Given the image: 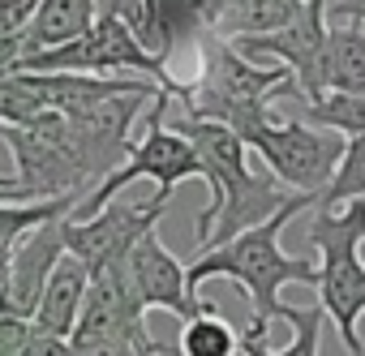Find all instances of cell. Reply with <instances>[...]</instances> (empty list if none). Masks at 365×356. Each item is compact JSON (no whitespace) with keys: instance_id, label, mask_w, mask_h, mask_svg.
Returning a JSON list of instances; mask_svg holds the SVG:
<instances>
[{"instance_id":"obj_8","label":"cell","mask_w":365,"mask_h":356,"mask_svg":"<svg viewBox=\"0 0 365 356\" xmlns=\"http://www.w3.org/2000/svg\"><path fill=\"white\" fill-rule=\"evenodd\" d=\"M245 150H254L262 159V167L288 194H322L331 185V176L344 159V137L331 129H309L305 120H271L267 129H258Z\"/></svg>"},{"instance_id":"obj_21","label":"cell","mask_w":365,"mask_h":356,"mask_svg":"<svg viewBox=\"0 0 365 356\" xmlns=\"http://www.w3.org/2000/svg\"><path fill=\"white\" fill-rule=\"evenodd\" d=\"M365 198V137H348L344 142V159L331 176V185L318 194L314 206H348Z\"/></svg>"},{"instance_id":"obj_18","label":"cell","mask_w":365,"mask_h":356,"mask_svg":"<svg viewBox=\"0 0 365 356\" xmlns=\"http://www.w3.org/2000/svg\"><path fill=\"white\" fill-rule=\"evenodd\" d=\"M172 352L176 356H237L241 352V330L215 305H207L202 313L185 318V326H180Z\"/></svg>"},{"instance_id":"obj_3","label":"cell","mask_w":365,"mask_h":356,"mask_svg":"<svg viewBox=\"0 0 365 356\" xmlns=\"http://www.w3.org/2000/svg\"><path fill=\"white\" fill-rule=\"evenodd\" d=\"M194 43H198V73L176 86L172 103L180 108V116L224 125L241 142H250L258 129L275 120L271 103L297 90L292 73L271 65H250L245 56H237L232 43L211 35H198Z\"/></svg>"},{"instance_id":"obj_7","label":"cell","mask_w":365,"mask_h":356,"mask_svg":"<svg viewBox=\"0 0 365 356\" xmlns=\"http://www.w3.org/2000/svg\"><path fill=\"white\" fill-rule=\"evenodd\" d=\"M0 142L14 150L18 189L26 202H52V198H86L91 181L73 155L65 116H39L31 125H0Z\"/></svg>"},{"instance_id":"obj_13","label":"cell","mask_w":365,"mask_h":356,"mask_svg":"<svg viewBox=\"0 0 365 356\" xmlns=\"http://www.w3.org/2000/svg\"><path fill=\"white\" fill-rule=\"evenodd\" d=\"M305 103L322 95H365V26L339 22L327 31V43L314 61V69L297 82Z\"/></svg>"},{"instance_id":"obj_12","label":"cell","mask_w":365,"mask_h":356,"mask_svg":"<svg viewBox=\"0 0 365 356\" xmlns=\"http://www.w3.org/2000/svg\"><path fill=\"white\" fill-rule=\"evenodd\" d=\"M61 224L65 219H48L39 224L35 232H26L18 245H14V258H9V288H5V300H0V313L5 318H22L31 322L35 318V305L56 271V262L65 258V236H61Z\"/></svg>"},{"instance_id":"obj_2","label":"cell","mask_w":365,"mask_h":356,"mask_svg":"<svg viewBox=\"0 0 365 356\" xmlns=\"http://www.w3.org/2000/svg\"><path fill=\"white\" fill-rule=\"evenodd\" d=\"M314 202H318L314 194H292L288 206H284L279 215H271L267 224H258V228H250V232H241V236H232V241H224V245L198 249V258L185 266V288H190V296L202 300L198 288H202L207 279H232V283H241V288L250 292V300H254V322H250V326L267 330V326L275 322L279 288H284V283H309V288L318 283V262L292 258V253L279 249L284 228H288L297 215H305Z\"/></svg>"},{"instance_id":"obj_6","label":"cell","mask_w":365,"mask_h":356,"mask_svg":"<svg viewBox=\"0 0 365 356\" xmlns=\"http://www.w3.org/2000/svg\"><path fill=\"white\" fill-rule=\"evenodd\" d=\"M125 69H133L138 78H146L150 86H159L168 99L176 95L180 78L138 43V35L120 22V18H95L86 35L48 48V52H26L18 56V65L9 73H86V78H120Z\"/></svg>"},{"instance_id":"obj_11","label":"cell","mask_w":365,"mask_h":356,"mask_svg":"<svg viewBox=\"0 0 365 356\" xmlns=\"http://www.w3.org/2000/svg\"><path fill=\"white\" fill-rule=\"evenodd\" d=\"M331 0H301V14L275 31V35H262V39H241L232 43L237 56H245L250 65H271V69H288L292 73V86L314 69L322 43H327V31H331Z\"/></svg>"},{"instance_id":"obj_10","label":"cell","mask_w":365,"mask_h":356,"mask_svg":"<svg viewBox=\"0 0 365 356\" xmlns=\"http://www.w3.org/2000/svg\"><path fill=\"white\" fill-rule=\"evenodd\" d=\"M125 283L133 292V300L146 309H168L176 318H194L202 313L211 300H194L185 288V262H176V253H168V245L159 241V228L146 232L129 258H125Z\"/></svg>"},{"instance_id":"obj_1","label":"cell","mask_w":365,"mask_h":356,"mask_svg":"<svg viewBox=\"0 0 365 356\" xmlns=\"http://www.w3.org/2000/svg\"><path fill=\"white\" fill-rule=\"evenodd\" d=\"M168 116H172V108H168ZM168 129H176L180 137H185L198 150L202 167H207V206L194 219V245L198 249L224 245V241L267 224L271 215H279L288 206L292 194L262 163H250V150H245V142L232 129L207 125V120H190L180 112L168 120Z\"/></svg>"},{"instance_id":"obj_26","label":"cell","mask_w":365,"mask_h":356,"mask_svg":"<svg viewBox=\"0 0 365 356\" xmlns=\"http://www.w3.org/2000/svg\"><path fill=\"white\" fill-rule=\"evenodd\" d=\"M327 14H335L339 22H356V26H365V0H331V9Z\"/></svg>"},{"instance_id":"obj_17","label":"cell","mask_w":365,"mask_h":356,"mask_svg":"<svg viewBox=\"0 0 365 356\" xmlns=\"http://www.w3.org/2000/svg\"><path fill=\"white\" fill-rule=\"evenodd\" d=\"M95 18H99V0H43L35 22H31V31H26V52L61 48V43L86 35Z\"/></svg>"},{"instance_id":"obj_23","label":"cell","mask_w":365,"mask_h":356,"mask_svg":"<svg viewBox=\"0 0 365 356\" xmlns=\"http://www.w3.org/2000/svg\"><path fill=\"white\" fill-rule=\"evenodd\" d=\"M146 9H150V0H99V14H103V18H120L133 35L142 31Z\"/></svg>"},{"instance_id":"obj_9","label":"cell","mask_w":365,"mask_h":356,"mask_svg":"<svg viewBox=\"0 0 365 356\" xmlns=\"http://www.w3.org/2000/svg\"><path fill=\"white\" fill-rule=\"evenodd\" d=\"M168 211V198H133V202H108L99 215L91 219H69L61 224V236H65V253L78 258L91 275L108 271V266H120L129 258V249L159 228Z\"/></svg>"},{"instance_id":"obj_20","label":"cell","mask_w":365,"mask_h":356,"mask_svg":"<svg viewBox=\"0 0 365 356\" xmlns=\"http://www.w3.org/2000/svg\"><path fill=\"white\" fill-rule=\"evenodd\" d=\"M73 211V198L52 202H0V249H14L26 232H35L48 219H65Z\"/></svg>"},{"instance_id":"obj_4","label":"cell","mask_w":365,"mask_h":356,"mask_svg":"<svg viewBox=\"0 0 365 356\" xmlns=\"http://www.w3.org/2000/svg\"><path fill=\"white\" fill-rule=\"evenodd\" d=\"M309 249H318V309L322 318L335 326L339 343L348 347V356H365L361 343V318H365V262H361V245H365V198L348 202V206H318L309 215L305 228Z\"/></svg>"},{"instance_id":"obj_24","label":"cell","mask_w":365,"mask_h":356,"mask_svg":"<svg viewBox=\"0 0 365 356\" xmlns=\"http://www.w3.org/2000/svg\"><path fill=\"white\" fill-rule=\"evenodd\" d=\"M26 339H31V322L0 313V356H18L26 347Z\"/></svg>"},{"instance_id":"obj_15","label":"cell","mask_w":365,"mask_h":356,"mask_svg":"<svg viewBox=\"0 0 365 356\" xmlns=\"http://www.w3.org/2000/svg\"><path fill=\"white\" fill-rule=\"evenodd\" d=\"M86 288H91V271H86L78 258L65 253V258L56 262V271H52V279H48L39 305H35L31 326H35L39 335H52V339L69 343V335H73V326H78V313H82V300H86Z\"/></svg>"},{"instance_id":"obj_25","label":"cell","mask_w":365,"mask_h":356,"mask_svg":"<svg viewBox=\"0 0 365 356\" xmlns=\"http://www.w3.org/2000/svg\"><path fill=\"white\" fill-rule=\"evenodd\" d=\"M18 356H65V343L52 339V335H39V330L31 326V339H26V347H22Z\"/></svg>"},{"instance_id":"obj_16","label":"cell","mask_w":365,"mask_h":356,"mask_svg":"<svg viewBox=\"0 0 365 356\" xmlns=\"http://www.w3.org/2000/svg\"><path fill=\"white\" fill-rule=\"evenodd\" d=\"M275 322H284L288 335H292L284 347H267V330L245 326L241 352H245V356H318V347H322V326H327V318H322L318 305H288V300H279Z\"/></svg>"},{"instance_id":"obj_5","label":"cell","mask_w":365,"mask_h":356,"mask_svg":"<svg viewBox=\"0 0 365 356\" xmlns=\"http://www.w3.org/2000/svg\"><path fill=\"white\" fill-rule=\"evenodd\" d=\"M168 108H172V99L159 90L155 103H150L146 116H142V137L133 142L129 159H125L112 176H103V181H99L86 198H78V206L69 211V219H91V215H99L108 202H116L120 189H129V185L138 181V176H150V181L159 185V198H172V189L185 185V181H202V185H207V167H202L198 150L180 137L176 129H168Z\"/></svg>"},{"instance_id":"obj_19","label":"cell","mask_w":365,"mask_h":356,"mask_svg":"<svg viewBox=\"0 0 365 356\" xmlns=\"http://www.w3.org/2000/svg\"><path fill=\"white\" fill-rule=\"evenodd\" d=\"M305 120L314 129L339 133L344 142L365 137V95H322V99L305 103Z\"/></svg>"},{"instance_id":"obj_27","label":"cell","mask_w":365,"mask_h":356,"mask_svg":"<svg viewBox=\"0 0 365 356\" xmlns=\"http://www.w3.org/2000/svg\"><path fill=\"white\" fill-rule=\"evenodd\" d=\"M9 258L14 249H0V300H5V288H9Z\"/></svg>"},{"instance_id":"obj_22","label":"cell","mask_w":365,"mask_h":356,"mask_svg":"<svg viewBox=\"0 0 365 356\" xmlns=\"http://www.w3.org/2000/svg\"><path fill=\"white\" fill-rule=\"evenodd\" d=\"M43 0H0V78L26 52V31L35 22Z\"/></svg>"},{"instance_id":"obj_14","label":"cell","mask_w":365,"mask_h":356,"mask_svg":"<svg viewBox=\"0 0 365 356\" xmlns=\"http://www.w3.org/2000/svg\"><path fill=\"white\" fill-rule=\"evenodd\" d=\"M301 14V0H202V35L241 43L284 31Z\"/></svg>"}]
</instances>
